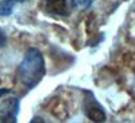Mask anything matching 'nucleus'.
Listing matches in <instances>:
<instances>
[{"mask_svg":"<svg viewBox=\"0 0 135 123\" xmlns=\"http://www.w3.org/2000/svg\"><path fill=\"white\" fill-rule=\"evenodd\" d=\"M45 73H46V64L43 54L35 48H30L16 70L19 83L27 89H32L41 83Z\"/></svg>","mask_w":135,"mask_h":123,"instance_id":"f257e3e1","label":"nucleus"},{"mask_svg":"<svg viewBox=\"0 0 135 123\" xmlns=\"http://www.w3.org/2000/svg\"><path fill=\"white\" fill-rule=\"evenodd\" d=\"M84 112L85 115L95 123L105 122V111L103 110L101 104L96 100L95 95L88 92L84 97Z\"/></svg>","mask_w":135,"mask_h":123,"instance_id":"f03ea898","label":"nucleus"},{"mask_svg":"<svg viewBox=\"0 0 135 123\" xmlns=\"http://www.w3.org/2000/svg\"><path fill=\"white\" fill-rule=\"evenodd\" d=\"M0 107V123H16L19 111V100L16 97L7 99Z\"/></svg>","mask_w":135,"mask_h":123,"instance_id":"7ed1b4c3","label":"nucleus"},{"mask_svg":"<svg viewBox=\"0 0 135 123\" xmlns=\"http://www.w3.org/2000/svg\"><path fill=\"white\" fill-rule=\"evenodd\" d=\"M47 11L60 16H66L70 12L68 0H47Z\"/></svg>","mask_w":135,"mask_h":123,"instance_id":"20e7f679","label":"nucleus"},{"mask_svg":"<svg viewBox=\"0 0 135 123\" xmlns=\"http://www.w3.org/2000/svg\"><path fill=\"white\" fill-rule=\"evenodd\" d=\"M25 2L27 0H0V16H9L12 14L15 4Z\"/></svg>","mask_w":135,"mask_h":123,"instance_id":"39448f33","label":"nucleus"},{"mask_svg":"<svg viewBox=\"0 0 135 123\" xmlns=\"http://www.w3.org/2000/svg\"><path fill=\"white\" fill-rule=\"evenodd\" d=\"M92 4H93V0H72V6L80 10H88Z\"/></svg>","mask_w":135,"mask_h":123,"instance_id":"423d86ee","label":"nucleus"},{"mask_svg":"<svg viewBox=\"0 0 135 123\" xmlns=\"http://www.w3.org/2000/svg\"><path fill=\"white\" fill-rule=\"evenodd\" d=\"M7 45V35H6V32L0 29V48H3Z\"/></svg>","mask_w":135,"mask_h":123,"instance_id":"0eeeda50","label":"nucleus"},{"mask_svg":"<svg viewBox=\"0 0 135 123\" xmlns=\"http://www.w3.org/2000/svg\"><path fill=\"white\" fill-rule=\"evenodd\" d=\"M31 123H45L43 122V119L42 118H39V116H35L32 120H31Z\"/></svg>","mask_w":135,"mask_h":123,"instance_id":"6e6552de","label":"nucleus"},{"mask_svg":"<svg viewBox=\"0 0 135 123\" xmlns=\"http://www.w3.org/2000/svg\"><path fill=\"white\" fill-rule=\"evenodd\" d=\"M7 93H9V89H7V88H2V89H0V97L7 95Z\"/></svg>","mask_w":135,"mask_h":123,"instance_id":"1a4fd4ad","label":"nucleus"}]
</instances>
